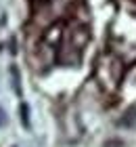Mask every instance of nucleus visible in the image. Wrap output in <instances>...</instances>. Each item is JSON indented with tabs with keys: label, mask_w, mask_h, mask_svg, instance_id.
<instances>
[{
	"label": "nucleus",
	"mask_w": 136,
	"mask_h": 147,
	"mask_svg": "<svg viewBox=\"0 0 136 147\" xmlns=\"http://www.w3.org/2000/svg\"><path fill=\"white\" fill-rule=\"evenodd\" d=\"M27 111H29V109H27V105L21 103V120H23L25 126H29V113H27Z\"/></svg>",
	"instance_id": "f257e3e1"
},
{
	"label": "nucleus",
	"mask_w": 136,
	"mask_h": 147,
	"mask_svg": "<svg viewBox=\"0 0 136 147\" xmlns=\"http://www.w3.org/2000/svg\"><path fill=\"white\" fill-rule=\"evenodd\" d=\"M4 120H6V116H4V111H2V109H0V124H2V122H4Z\"/></svg>",
	"instance_id": "f03ea898"
}]
</instances>
